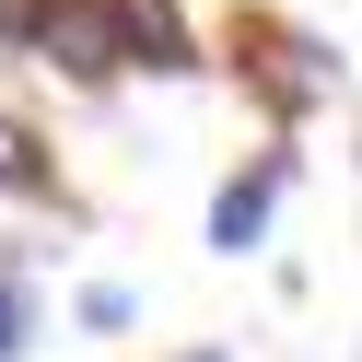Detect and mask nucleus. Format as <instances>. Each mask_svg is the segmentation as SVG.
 Instances as JSON below:
<instances>
[{"label": "nucleus", "mask_w": 362, "mask_h": 362, "mask_svg": "<svg viewBox=\"0 0 362 362\" xmlns=\"http://www.w3.org/2000/svg\"><path fill=\"white\" fill-rule=\"evenodd\" d=\"M234 82L257 94L269 129H304L315 105H339V47L281 24V12H234Z\"/></svg>", "instance_id": "obj_1"}, {"label": "nucleus", "mask_w": 362, "mask_h": 362, "mask_svg": "<svg viewBox=\"0 0 362 362\" xmlns=\"http://www.w3.org/2000/svg\"><path fill=\"white\" fill-rule=\"evenodd\" d=\"M24 59L59 71V82H82V94L129 82V24H117V0H47L35 35H24Z\"/></svg>", "instance_id": "obj_2"}, {"label": "nucleus", "mask_w": 362, "mask_h": 362, "mask_svg": "<svg viewBox=\"0 0 362 362\" xmlns=\"http://www.w3.org/2000/svg\"><path fill=\"white\" fill-rule=\"evenodd\" d=\"M281 199H292V152L269 141V152H245V164L211 187V257H257L269 222H281Z\"/></svg>", "instance_id": "obj_3"}, {"label": "nucleus", "mask_w": 362, "mask_h": 362, "mask_svg": "<svg viewBox=\"0 0 362 362\" xmlns=\"http://www.w3.org/2000/svg\"><path fill=\"white\" fill-rule=\"evenodd\" d=\"M117 24H129V71H152V82H187V71H199L187 0H117Z\"/></svg>", "instance_id": "obj_4"}, {"label": "nucleus", "mask_w": 362, "mask_h": 362, "mask_svg": "<svg viewBox=\"0 0 362 362\" xmlns=\"http://www.w3.org/2000/svg\"><path fill=\"white\" fill-rule=\"evenodd\" d=\"M0 199H12V211H47V199H71V187H59V141L24 117V105H0Z\"/></svg>", "instance_id": "obj_5"}, {"label": "nucleus", "mask_w": 362, "mask_h": 362, "mask_svg": "<svg viewBox=\"0 0 362 362\" xmlns=\"http://www.w3.org/2000/svg\"><path fill=\"white\" fill-rule=\"evenodd\" d=\"M35 339H47V292H35L24 257H0V362H24Z\"/></svg>", "instance_id": "obj_6"}, {"label": "nucleus", "mask_w": 362, "mask_h": 362, "mask_svg": "<svg viewBox=\"0 0 362 362\" xmlns=\"http://www.w3.org/2000/svg\"><path fill=\"white\" fill-rule=\"evenodd\" d=\"M82 327H94V339H129V327H141V292H129V281H82Z\"/></svg>", "instance_id": "obj_7"}, {"label": "nucleus", "mask_w": 362, "mask_h": 362, "mask_svg": "<svg viewBox=\"0 0 362 362\" xmlns=\"http://www.w3.org/2000/svg\"><path fill=\"white\" fill-rule=\"evenodd\" d=\"M35 12H47V0H0V59H24V35H35Z\"/></svg>", "instance_id": "obj_8"}, {"label": "nucleus", "mask_w": 362, "mask_h": 362, "mask_svg": "<svg viewBox=\"0 0 362 362\" xmlns=\"http://www.w3.org/2000/svg\"><path fill=\"white\" fill-rule=\"evenodd\" d=\"M164 362H234V351H222V339H187V351H164Z\"/></svg>", "instance_id": "obj_9"}]
</instances>
